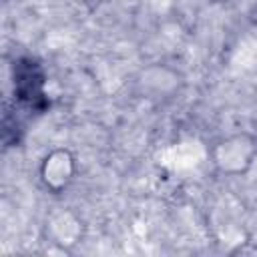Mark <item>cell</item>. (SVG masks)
<instances>
[{
    "label": "cell",
    "mask_w": 257,
    "mask_h": 257,
    "mask_svg": "<svg viewBox=\"0 0 257 257\" xmlns=\"http://www.w3.org/2000/svg\"><path fill=\"white\" fill-rule=\"evenodd\" d=\"M255 155H257V141L247 133H239L215 145L213 163L223 173L239 175V173H245L253 165Z\"/></svg>",
    "instance_id": "obj_1"
},
{
    "label": "cell",
    "mask_w": 257,
    "mask_h": 257,
    "mask_svg": "<svg viewBox=\"0 0 257 257\" xmlns=\"http://www.w3.org/2000/svg\"><path fill=\"white\" fill-rule=\"evenodd\" d=\"M74 169H76L74 167V157L66 149H56V151L48 153V157L42 161L40 177H42V183L50 191L58 193L64 187H68V183L72 181Z\"/></svg>",
    "instance_id": "obj_2"
}]
</instances>
